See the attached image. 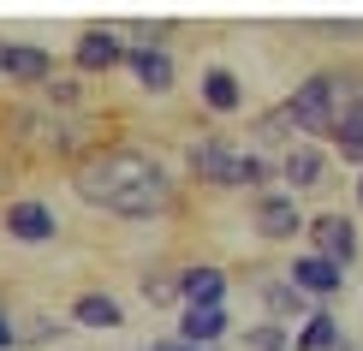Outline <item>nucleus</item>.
Instances as JSON below:
<instances>
[{
	"instance_id": "412c9836",
	"label": "nucleus",
	"mask_w": 363,
	"mask_h": 351,
	"mask_svg": "<svg viewBox=\"0 0 363 351\" xmlns=\"http://www.w3.org/2000/svg\"><path fill=\"white\" fill-rule=\"evenodd\" d=\"M84 101V84L78 78H54L48 84V108H78Z\"/></svg>"
},
{
	"instance_id": "aec40b11",
	"label": "nucleus",
	"mask_w": 363,
	"mask_h": 351,
	"mask_svg": "<svg viewBox=\"0 0 363 351\" xmlns=\"http://www.w3.org/2000/svg\"><path fill=\"white\" fill-rule=\"evenodd\" d=\"M143 298L149 303H185L179 298V274H143Z\"/></svg>"
},
{
	"instance_id": "1a4fd4ad",
	"label": "nucleus",
	"mask_w": 363,
	"mask_h": 351,
	"mask_svg": "<svg viewBox=\"0 0 363 351\" xmlns=\"http://www.w3.org/2000/svg\"><path fill=\"white\" fill-rule=\"evenodd\" d=\"M179 298H185V310H226V268L215 262H196L179 274Z\"/></svg>"
},
{
	"instance_id": "a211bd4d",
	"label": "nucleus",
	"mask_w": 363,
	"mask_h": 351,
	"mask_svg": "<svg viewBox=\"0 0 363 351\" xmlns=\"http://www.w3.org/2000/svg\"><path fill=\"white\" fill-rule=\"evenodd\" d=\"M328 143H334V155H340L345 167H357V173H363V119H345Z\"/></svg>"
},
{
	"instance_id": "f3484780",
	"label": "nucleus",
	"mask_w": 363,
	"mask_h": 351,
	"mask_svg": "<svg viewBox=\"0 0 363 351\" xmlns=\"http://www.w3.org/2000/svg\"><path fill=\"white\" fill-rule=\"evenodd\" d=\"M274 173H280V167L268 161L262 149H245V161H238V191H256V196H262V191H268V179H274Z\"/></svg>"
},
{
	"instance_id": "f03ea898",
	"label": "nucleus",
	"mask_w": 363,
	"mask_h": 351,
	"mask_svg": "<svg viewBox=\"0 0 363 351\" xmlns=\"http://www.w3.org/2000/svg\"><path fill=\"white\" fill-rule=\"evenodd\" d=\"M185 161H191L196 185H215V191H238V161H245V149H238L233 137H220V131H203V137H191Z\"/></svg>"
},
{
	"instance_id": "4468645a",
	"label": "nucleus",
	"mask_w": 363,
	"mask_h": 351,
	"mask_svg": "<svg viewBox=\"0 0 363 351\" xmlns=\"http://www.w3.org/2000/svg\"><path fill=\"white\" fill-rule=\"evenodd\" d=\"M196 96H203L208 113H238V108H245V84H238V72H226V66H208Z\"/></svg>"
},
{
	"instance_id": "423d86ee",
	"label": "nucleus",
	"mask_w": 363,
	"mask_h": 351,
	"mask_svg": "<svg viewBox=\"0 0 363 351\" xmlns=\"http://www.w3.org/2000/svg\"><path fill=\"white\" fill-rule=\"evenodd\" d=\"M280 185L292 191V196L322 191V185H328V149H322V143H292V149L280 155Z\"/></svg>"
},
{
	"instance_id": "6e6552de",
	"label": "nucleus",
	"mask_w": 363,
	"mask_h": 351,
	"mask_svg": "<svg viewBox=\"0 0 363 351\" xmlns=\"http://www.w3.org/2000/svg\"><path fill=\"white\" fill-rule=\"evenodd\" d=\"M0 72L12 84H54V54L36 42H0Z\"/></svg>"
},
{
	"instance_id": "ddd939ff",
	"label": "nucleus",
	"mask_w": 363,
	"mask_h": 351,
	"mask_svg": "<svg viewBox=\"0 0 363 351\" xmlns=\"http://www.w3.org/2000/svg\"><path fill=\"white\" fill-rule=\"evenodd\" d=\"M125 42L113 36V30H84L78 36V66L84 72H113V66H125Z\"/></svg>"
},
{
	"instance_id": "f257e3e1",
	"label": "nucleus",
	"mask_w": 363,
	"mask_h": 351,
	"mask_svg": "<svg viewBox=\"0 0 363 351\" xmlns=\"http://www.w3.org/2000/svg\"><path fill=\"white\" fill-rule=\"evenodd\" d=\"M72 185H78L84 203L125 221H155L173 208V173L143 149H89L72 173Z\"/></svg>"
},
{
	"instance_id": "5701e85b",
	"label": "nucleus",
	"mask_w": 363,
	"mask_h": 351,
	"mask_svg": "<svg viewBox=\"0 0 363 351\" xmlns=\"http://www.w3.org/2000/svg\"><path fill=\"white\" fill-rule=\"evenodd\" d=\"M143 351H191L185 340H155V345H143Z\"/></svg>"
},
{
	"instance_id": "6ab92c4d",
	"label": "nucleus",
	"mask_w": 363,
	"mask_h": 351,
	"mask_svg": "<svg viewBox=\"0 0 363 351\" xmlns=\"http://www.w3.org/2000/svg\"><path fill=\"white\" fill-rule=\"evenodd\" d=\"M245 345H250V351H292V328L256 322V328H245Z\"/></svg>"
},
{
	"instance_id": "2eb2a0df",
	"label": "nucleus",
	"mask_w": 363,
	"mask_h": 351,
	"mask_svg": "<svg viewBox=\"0 0 363 351\" xmlns=\"http://www.w3.org/2000/svg\"><path fill=\"white\" fill-rule=\"evenodd\" d=\"M292 351H352V345H345L334 310H315L304 328H292Z\"/></svg>"
},
{
	"instance_id": "9d476101",
	"label": "nucleus",
	"mask_w": 363,
	"mask_h": 351,
	"mask_svg": "<svg viewBox=\"0 0 363 351\" xmlns=\"http://www.w3.org/2000/svg\"><path fill=\"white\" fill-rule=\"evenodd\" d=\"M6 233L18 238V244H48V238L60 233V221H54V208H48V203L24 196V203H6Z\"/></svg>"
},
{
	"instance_id": "9b49d317",
	"label": "nucleus",
	"mask_w": 363,
	"mask_h": 351,
	"mask_svg": "<svg viewBox=\"0 0 363 351\" xmlns=\"http://www.w3.org/2000/svg\"><path fill=\"white\" fill-rule=\"evenodd\" d=\"M125 66L138 72V84L149 89V96H167L173 89V54L161 48V42H138V48L125 54Z\"/></svg>"
},
{
	"instance_id": "20e7f679",
	"label": "nucleus",
	"mask_w": 363,
	"mask_h": 351,
	"mask_svg": "<svg viewBox=\"0 0 363 351\" xmlns=\"http://www.w3.org/2000/svg\"><path fill=\"white\" fill-rule=\"evenodd\" d=\"M304 238H310V250H315V256H328V262H340V268H352V262H357V221H352V215H340V208L315 215Z\"/></svg>"
},
{
	"instance_id": "4be33fe9",
	"label": "nucleus",
	"mask_w": 363,
	"mask_h": 351,
	"mask_svg": "<svg viewBox=\"0 0 363 351\" xmlns=\"http://www.w3.org/2000/svg\"><path fill=\"white\" fill-rule=\"evenodd\" d=\"M54 333H60L54 322H30V328H24V340H36V345H48V340H54Z\"/></svg>"
},
{
	"instance_id": "0eeeda50",
	"label": "nucleus",
	"mask_w": 363,
	"mask_h": 351,
	"mask_svg": "<svg viewBox=\"0 0 363 351\" xmlns=\"http://www.w3.org/2000/svg\"><path fill=\"white\" fill-rule=\"evenodd\" d=\"M286 280H292L304 298L328 303V298H340V286H345V268H340V262H328V256H315V250H304V256H292Z\"/></svg>"
},
{
	"instance_id": "393cba45",
	"label": "nucleus",
	"mask_w": 363,
	"mask_h": 351,
	"mask_svg": "<svg viewBox=\"0 0 363 351\" xmlns=\"http://www.w3.org/2000/svg\"><path fill=\"white\" fill-rule=\"evenodd\" d=\"M357 203H363V173H357Z\"/></svg>"
},
{
	"instance_id": "7ed1b4c3",
	"label": "nucleus",
	"mask_w": 363,
	"mask_h": 351,
	"mask_svg": "<svg viewBox=\"0 0 363 351\" xmlns=\"http://www.w3.org/2000/svg\"><path fill=\"white\" fill-rule=\"evenodd\" d=\"M250 221H256V233H262L268 244H292V238L310 233V215L298 208L292 191H262V196L250 203Z\"/></svg>"
},
{
	"instance_id": "b1692460",
	"label": "nucleus",
	"mask_w": 363,
	"mask_h": 351,
	"mask_svg": "<svg viewBox=\"0 0 363 351\" xmlns=\"http://www.w3.org/2000/svg\"><path fill=\"white\" fill-rule=\"evenodd\" d=\"M12 340H18V328H12V322H6V316H0V351H6Z\"/></svg>"
},
{
	"instance_id": "39448f33",
	"label": "nucleus",
	"mask_w": 363,
	"mask_h": 351,
	"mask_svg": "<svg viewBox=\"0 0 363 351\" xmlns=\"http://www.w3.org/2000/svg\"><path fill=\"white\" fill-rule=\"evenodd\" d=\"M256 298H262L268 322H280V328H292V322L304 328L310 316L322 310V303H315V298H304V292H298L292 280H286V274H262V280H256Z\"/></svg>"
},
{
	"instance_id": "f8f14e48",
	"label": "nucleus",
	"mask_w": 363,
	"mask_h": 351,
	"mask_svg": "<svg viewBox=\"0 0 363 351\" xmlns=\"http://www.w3.org/2000/svg\"><path fill=\"white\" fill-rule=\"evenodd\" d=\"M226 310H185L179 316V340H185L191 351H220V340H226Z\"/></svg>"
},
{
	"instance_id": "dca6fc26",
	"label": "nucleus",
	"mask_w": 363,
	"mask_h": 351,
	"mask_svg": "<svg viewBox=\"0 0 363 351\" xmlns=\"http://www.w3.org/2000/svg\"><path fill=\"white\" fill-rule=\"evenodd\" d=\"M72 316H78L84 328H119V322H125L119 298H108V292H84L78 303H72Z\"/></svg>"
}]
</instances>
